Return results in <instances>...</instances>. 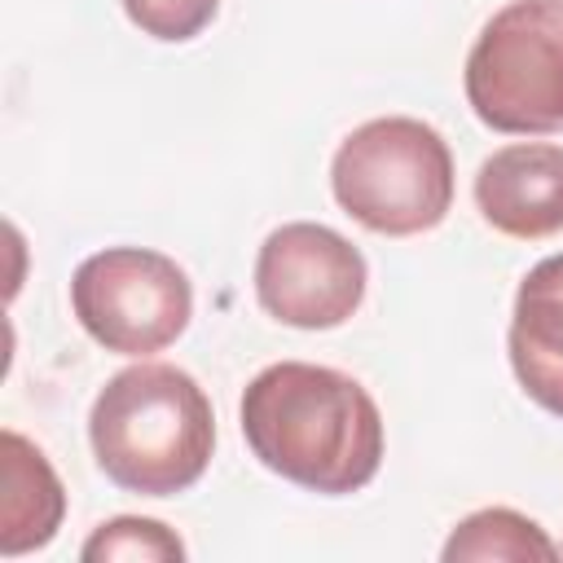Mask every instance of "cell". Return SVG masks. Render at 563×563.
<instances>
[{
    "label": "cell",
    "mask_w": 563,
    "mask_h": 563,
    "mask_svg": "<svg viewBox=\"0 0 563 563\" xmlns=\"http://www.w3.org/2000/svg\"><path fill=\"white\" fill-rule=\"evenodd\" d=\"M238 418L260 466L308 493H356L383 466V413L343 369L277 361L246 383Z\"/></svg>",
    "instance_id": "1"
},
{
    "label": "cell",
    "mask_w": 563,
    "mask_h": 563,
    "mask_svg": "<svg viewBox=\"0 0 563 563\" xmlns=\"http://www.w3.org/2000/svg\"><path fill=\"white\" fill-rule=\"evenodd\" d=\"M88 444L110 484L172 497L202 479L216 449V413L194 374L167 361H136L97 391Z\"/></svg>",
    "instance_id": "2"
},
{
    "label": "cell",
    "mask_w": 563,
    "mask_h": 563,
    "mask_svg": "<svg viewBox=\"0 0 563 563\" xmlns=\"http://www.w3.org/2000/svg\"><path fill=\"white\" fill-rule=\"evenodd\" d=\"M334 202L383 238L435 229L453 207V154L444 136L409 114H383L343 136L330 163Z\"/></svg>",
    "instance_id": "3"
},
{
    "label": "cell",
    "mask_w": 563,
    "mask_h": 563,
    "mask_svg": "<svg viewBox=\"0 0 563 563\" xmlns=\"http://www.w3.org/2000/svg\"><path fill=\"white\" fill-rule=\"evenodd\" d=\"M466 101L493 132L563 128V0H510L466 53Z\"/></svg>",
    "instance_id": "4"
},
{
    "label": "cell",
    "mask_w": 563,
    "mask_h": 563,
    "mask_svg": "<svg viewBox=\"0 0 563 563\" xmlns=\"http://www.w3.org/2000/svg\"><path fill=\"white\" fill-rule=\"evenodd\" d=\"M70 312L106 352L150 356L185 334L194 317V286L163 251L106 246L75 268Z\"/></svg>",
    "instance_id": "5"
},
{
    "label": "cell",
    "mask_w": 563,
    "mask_h": 563,
    "mask_svg": "<svg viewBox=\"0 0 563 563\" xmlns=\"http://www.w3.org/2000/svg\"><path fill=\"white\" fill-rule=\"evenodd\" d=\"M365 255L330 224L290 220L273 229L255 255L260 308L295 330H334L365 299Z\"/></svg>",
    "instance_id": "6"
},
{
    "label": "cell",
    "mask_w": 563,
    "mask_h": 563,
    "mask_svg": "<svg viewBox=\"0 0 563 563\" xmlns=\"http://www.w3.org/2000/svg\"><path fill=\"white\" fill-rule=\"evenodd\" d=\"M475 207L506 238L563 233V145L519 141L493 150L475 172Z\"/></svg>",
    "instance_id": "7"
},
{
    "label": "cell",
    "mask_w": 563,
    "mask_h": 563,
    "mask_svg": "<svg viewBox=\"0 0 563 563\" xmlns=\"http://www.w3.org/2000/svg\"><path fill=\"white\" fill-rule=\"evenodd\" d=\"M506 352L523 396L563 418V255H545L519 282Z\"/></svg>",
    "instance_id": "8"
},
{
    "label": "cell",
    "mask_w": 563,
    "mask_h": 563,
    "mask_svg": "<svg viewBox=\"0 0 563 563\" xmlns=\"http://www.w3.org/2000/svg\"><path fill=\"white\" fill-rule=\"evenodd\" d=\"M0 554L18 559L48 545L66 515V488L48 457L18 431L0 435Z\"/></svg>",
    "instance_id": "9"
},
{
    "label": "cell",
    "mask_w": 563,
    "mask_h": 563,
    "mask_svg": "<svg viewBox=\"0 0 563 563\" xmlns=\"http://www.w3.org/2000/svg\"><path fill=\"white\" fill-rule=\"evenodd\" d=\"M444 563H484V559H510V563H554L559 559V545L545 537V528L510 506H488V510H475L466 515L444 550H440Z\"/></svg>",
    "instance_id": "10"
},
{
    "label": "cell",
    "mask_w": 563,
    "mask_h": 563,
    "mask_svg": "<svg viewBox=\"0 0 563 563\" xmlns=\"http://www.w3.org/2000/svg\"><path fill=\"white\" fill-rule=\"evenodd\" d=\"M79 559L84 563H114V559H128V563H180L185 559V541L158 519L119 515V519H106L84 541Z\"/></svg>",
    "instance_id": "11"
},
{
    "label": "cell",
    "mask_w": 563,
    "mask_h": 563,
    "mask_svg": "<svg viewBox=\"0 0 563 563\" xmlns=\"http://www.w3.org/2000/svg\"><path fill=\"white\" fill-rule=\"evenodd\" d=\"M128 22L163 44H185L194 40L220 9V0H119Z\"/></svg>",
    "instance_id": "12"
},
{
    "label": "cell",
    "mask_w": 563,
    "mask_h": 563,
    "mask_svg": "<svg viewBox=\"0 0 563 563\" xmlns=\"http://www.w3.org/2000/svg\"><path fill=\"white\" fill-rule=\"evenodd\" d=\"M559 559H563V545H559Z\"/></svg>",
    "instance_id": "13"
}]
</instances>
